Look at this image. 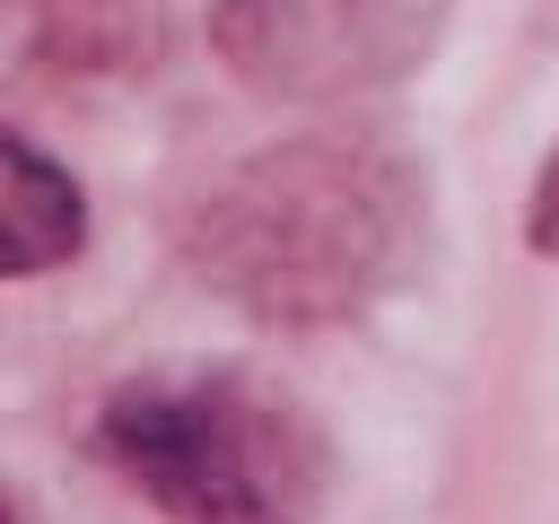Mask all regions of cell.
I'll return each instance as SVG.
<instances>
[{
	"label": "cell",
	"instance_id": "6da1fadb",
	"mask_svg": "<svg viewBox=\"0 0 559 524\" xmlns=\"http://www.w3.org/2000/svg\"><path fill=\"white\" fill-rule=\"evenodd\" d=\"M428 227V192L402 140L332 122L245 157L192 210V271L262 323H341L376 306Z\"/></svg>",
	"mask_w": 559,
	"mask_h": 524
},
{
	"label": "cell",
	"instance_id": "7a4b0ae2",
	"mask_svg": "<svg viewBox=\"0 0 559 524\" xmlns=\"http://www.w3.org/2000/svg\"><path fill=\"white\" fill-rule=\"evenodd\" d=\"M96 445L175 524H306L332 480L323 419L253 367H148L105 402Z\"/></svg>",
	"mask_w": 559,
	"mask_h": 524
},
{
	"label": "cell",
	"instance_id": "3957f363",
	"mask_svg": "<svg viewBox=\"0 0 559 524\" xmlns=\"http://www.w3.org/2000/svg\"><path fill=\"white\" fill-rule=\"evenodd\" d=\"M445 0H218V61L280 105H341L428 61Z\"/></svg>",
	"mask_w": 559,
	"mask_h": 524
},
{
	"label": "cell",
	"instance_id": "277c9868",
	"mask_svg": "<svg viewBox=\"0 0 559 524\" xmlns=\"http://www.w3.org/2000/svg\"><path fill=\"white\" fill-rule=\"evenodd\" d=\"M87 236V201L79 183L17 131H0V279H35L61 271Z\"/></svg>",
	"mask_w": 559,
	"mask_h": 524
},
{
	"label": "cell",
	"instance_id": "5b68a950",
	"mask_svg": "<svg viewBox=\"0 0 559 524\" xmlns=\"http://www.w3.org/2000/svg\"><path fill=\"white\" fill-rule=\"evenodd\" d=\"M524 245H533V253H559V157L542 166V183H533V201H524Z\"/></svg>",
	"mask_w": 559,
	"mask_h": 524
},
{
	"label": "cell",
	"instance_id": "8992f818",
	"mask_svg": "<svg viewBox=\"0 0 559 524\" xmlns=\"http://www.w3.org/2000/svg\"><path fill=\"white\" fill-rule=\"evenodd\" d=\"M0 524H9V498H0Z\"/></svg>",
	"mask_w": 559,
	"mask_h": 524
}]
</instances>
